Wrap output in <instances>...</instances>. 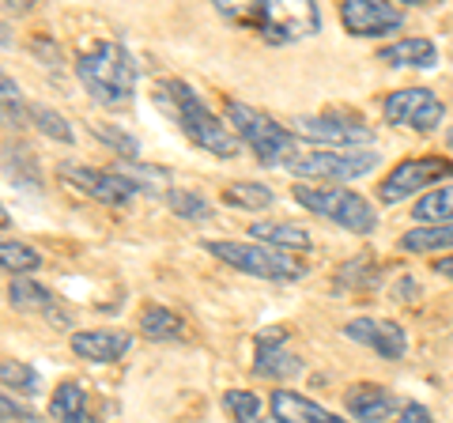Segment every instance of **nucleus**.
<instances>
[{"mask_svg": "<svg viewBox=\"0 0 453 423\" xmlns=\"http://www.w3.org/2000/svg\"><path fill=\"white\" fill-rule=\"evenodd\" d=\"M155 106L186 133L196 148H204L208 155H219V159H234L242 140L234 136V129L226 125L223 118H216L211 110L204 106V98L196 95L189 83L181 80H159L155 83Z\"/></svg>", "mask_w": 453, "mask_h": 423, "instance_id": "f257e3e1", "label": "nucleus"}, {"mask_svg": "<svg viewBox=\"0 0 453 423\" xmlns=\"http://www.w3.org/2000/svg\"><path fill=\"white\" fill-rule=\"evenodd\" d=\"M76 76L98 106H125L136 95V61L121 42H88L76 53Z\"/></svg>", "mask_w": 453, "mask_h": 423, "instance_id": "f03ea898", "label": "nucleus"}, {"mask_svg": "<svg viewBox=\"0 0 453 423\" xmlns=\"http://www.w3.org/2000/svg\"><path fill=\"white\" fill-rule=\"evenodd\" d=\"M216 12L238 27L257 31L268 46H288V42H299L321 31V12L314 4H276V0H265V4H216Z\"/></svg>", "mask_w": 453, "mask_h": 423, "instance_id": "7ed1b4c3", "label": "nucleus"}, {"mask_svg": "<svg viewBox=\"0 0 453 423\" xmlns=\"http://www.w3.org/2000/svg\"><path fill=\"white\" fill-rule=\"evenodd\" d=\"M226 125L234 129V136L253 151V159L265 163V166H291L295 151V133L283 129L276 118H268L265 110L250 106V103H238L231 98L226 103Z\"/></svg>", "mask_w": 453, "mask_h": 423, "instance_id": "20e7f679", "label": "nucleus"}, {"mask_svg": "<svg viewBox=\"0 0 453 423\" xmlns=\"http://www.w3.org/2000/svg\"><path fill=\"white\" fill-rule=\"evenodd\" d=\"M295 201H299L306 212H314V216L336 223V227H344L351 235H371L378 227V212L374 204L366 201V196L351 193V189H340V186H295Z\"/></svg>", "mask_w": 453, "mask_h": 423, "instance_id": "39448f33", "label": "nucleus"}, {"mask_svg": "<svg viewBox=\"0 0 453 423\" xmlns=\"http://www.w3.org/2000/svg\"><path fill=\"white\" fill-rule=\"evenodd\" d=\"M204 250L211 258H219L223 265L246 273V276H257V280H303L306 276V261H299L295 253H283L273 250L265 242H204Z\"/></svg>", "mask_w": 453, "mask_h": 423, "instance_id": "423d86ee", "label": "nucleus"}, {"mask_svg": "<svg viewBox=\"0 0 453 423\" xmlns=\"http://www.w3.org/2000/svg\"><path fill=\"white\" fill-rule=\"evenodd\" d=\"M291 133L310 140V144H329L333 151H363L374 144V129L359 118H348L340 110H325V114H303L291 121Z\"/></svg>", "mask_w": 453, "mask_h": 423, "instance_id": "0eeeda50", "label": "nucleus"}, {"mask_svg": "<svg viewBox=\"0 0 453 423\" xmlns=\"http://www.w3.org/2000/svg\"><path fill=\"white\" fill-rule=\"evenodd\" d=\"M374 166H378V151L371 148H363V151L318 148V151H299L288 171L299 178H318V181H356L363 174H371Z\"/></svg>", "mask_w": 453, "mask_h": 423, "instance_id": "6e6552de", "label": "nucleus"}, {"mask_svg": "<svg viewBox=\"0 0 453 423\" xmlns=\"http://www.w3.org/2000/svg\"><path fill=\"white\" fill-rule=\"evenodd\" d=\"M442 178H453V163L438 155H416V159L396 163L393 171L378 181V201L381 204H401L412 193H423L427 186H438Z\"/></svg>", "mask_w": 453, "mask_h": 423, "instance_id": "1a4fd4ad", "label": "nucleus"}, {"mask_svg": "<svg viewBox=\"0 0 453 423\" xmlns=\"http://www.w3.org/2000/svg\"><path fill=\"white\" fill-rule=\"evenodd\" d=\"M61 181L68 189H76L83 196H91L98 204H129L136 193H144V186L133 178V174H121V171H95V166H76V163H61Z\"/></svg>", "mask_w": 453, "mask_h": 423, "instance_id": "9d476101", "label": "nucleus"}, {"mask_svg": "<svg viewBox=\"0 0 453 423\" xmlns=\"http://www.w3.org/2000/svg\"><path fill=\"white\" fill-rule=\"evenodd\" d=\"M389 125L396 129H412V133H434L446 118V103L427 88H404V91H393L381 106Z\"/></svg>", "mask_w": 453, "mask_h": 423, "instance_id": "9b49d317", "label": "nucleus"}, {"mask_svg": "<svg viewBox=\"0 0 453 423\" xmlns=\"http://www.w3.org/2000/svg\"><path fill=\"white\" fill-rule=\"evenodd\" d=\"M253 374L276 378V382L303 374V359L291 351V333L283 326H268L257 333V341H253Z\"/></svg>", "mask_w": 453, "mask_h": 423, "instance_id": "f8f14e48", "label": "nucleus"}, {"mask_svg": "<svg viewBox=\"0 0 453 423\" xmlns=\"http://www.w3.org/2000/svg\"><path fill=\"white\" fill-rule=\"evenodd\" d=\"M340 23L356 38H378L396 31L404 23V12L396 4H381V0H348L340 4Z\"/></svg>", "mask_w": 453, "mask_h": 423, "instance_id": "ddd939ff", "label": "nucleus"}, {"mask_svg": "<svg viewBox=\"0 0 453 423\" xmlns=\"http://www.w3.org/2000/svg\"><path fill=\"white\" fill-rule=\"evenodd\" d=\"M344 336H351L356 344L378 351L381 359H401L408 351V333L389 318H356L344 326Z\"/></svg>", "mask_w": 453, "mask_h": 423, "instance_id": "4468645a", "label": "nucleus"}, {"mask_svg": "<svg viewBox=\"0 0 453 423\" xmlns=\"http://www.w3.org/2000/svg\"><path fill=\"white\" fill-rule=\"evenodd\" d=\"M344 408L359 423H386L389 416L404 412L401 397H396L393 389H386V386H374V382H359V386L344 389Z\"/></svg>", "mask_w": 453, "mask_h": 423, "instance_id": "2eb2a0df", "label": "nucleus"}, {"mask_svg": "<svg viewBox=\"0 0 453 423\" xmlns=\"http://www.w3.org/2000/svg\"><path fill=\"white\" fill-rule=\"evenodd\" d=\"M73 351L88 363H118L129 351L133 336L125 329H88V333H73Z\"/></svg>", "mask_w": 453, "mask_h": 423, "instance_id": "dca6fc26", "label": "nucleus"}, {"mask_svg": "<svg viewBox=\"0 0 453 423\" xmlns=\"http://www.w3.org/2000/svg\"><path fill=\"white\" fill-rule=\"evenodd\" d=\"M268 412H273L276 423H348L295 389H276L273 397H268Z\"/></svg>", "mask_w": 453, "mask_h": 423, "instance_id": "f3484780", "label": "nucleus"}, {"mask_svg": "<svg viewBox=\"0 0 453 423\" xmlns=\"http://www.w3.org/2000/svg\"><path fill=\"white\" fill-rule=\"evenodd\" d=\"M250 238L253 242H265L273 250H283V253H306L314 246V238L303 223H288V219H261V223H250Z\"/></svg>", "mask_w": 453, "mask_h": 423, "instance_id": "a211bd4d", "label": "nucleus"}, {"mask_svg": "<svg viewBox=\"0 0 453 423\" xmlns=\"http://www.w3.org/2000/svg\"><path fill=\"white\" fill-rule=\"evenodd\" d=\"M378 61L389 68H434L438 65V46L431 38H401L393 46L378 50Z\"/></svg>", "mask_w": 453, "mask_h": 423, "instance_id": "6ab92c4d", "label": "nucleus"}, {"mask_svg": "<svg viewBox=\"0 0 453 423\" xmlns=\"http://www.w3.org/2000/svg\"><path fill=\"white\" fill-rule=\"evenodd\" d=\"M50 416L57 423H95L91 416V404H88V393H83L80 382H61L50 397Z\"/></svg>", "mask_w": 453, "mask_h": 423, "instance_id": "aec40b11", "label": "nucleus"}, {"mask_svg": "<svg viewBox=\"0 0 453 423\" xmlns=\"http://www.w3.org/2000/svg\"><path fill=\"white\" fill-rule=\"evenodd\" d=\"M8 303L16 306V310H42V314H53V321H65V314L53 303V295L42 288L38 280H31V276H16V280H12Z\"/></svg>", "mask_w": 453, "mask_h": 423, "instance_id": "412c9836", "label": "nucleus"}, {"mask_svg": "<svg viewBox=\"0 0 453 423\" xmlns=\"http://www.w3.org/2000/svg\"><path fill=\"white\" fill-rule=\"evenodd\" d=\"M140 333H144L148 341H181V336H186V321L170 306L151 303V306H144V314H140Z\"/></svg>", "mask_w": 453, "mask_h": 423, "instance_id": "4be33fe9", "label": "nucleus"}, {"mask_svg": "<svg viewBox=\"0 0 453 423\" xmlns=\"http://www.w3.org/2000/svg\"><path fill=\"white\" fill-rule=\"evenodd\" d=\"M412 216L423 223V227H438V223H453V181L449 186H438L431 193H423Z\"/></svg>", "mask_w": 453, "mask_h": 423, "instance_id": "5701e85b", "label": "nucleus"}, {"mask_svg": "<svg viewBox=\"0 0 453 423\" xmlns=\"http://www.w3.org/2000/svg\"><path fill=\"white\" fill-rule=\"evenodd\" d=\"M401 250L408 253H438L453 250V223H438V227H416L401 238Z\"/></svg>", "mask_w": 453, "mask_h": 423, "instance_id": "b1692460", "label": "nucleus"}, {"mask_svg": "<svg viewBox=\"0 0 453 423\" xmlns=\"http://www.w3.org/2000/svg\"><path fill=\"white\" fill-rule=\"evenodd\" d=\"M276 196L268 186H261V181H231V186L223 189V204L231 208H246V212H257V208H268Z\"/></svg>", "mask_w": 453, "mask_h": 423, "instance_id": "393cba45", "label": "nucleus"}, {"mask_svg": "<svg viewBox=\"0 0 453 423\" xmlns=\"http://www.w3.org/2000/svg\"><path fill=\"white\" fill-rule=\"evenodd\" d=\"M223 408L234 416V423H261L265 419V408L261 397L250 389H226L223 393Z\"/></svg>", "mask_w": 453, "mask_h": 423, "instance_id": "a878e982", "label": "nucleus"}, {"mask_svg": "<svg viewBox=\"0 0 453 423\" xmlns=\"http://www.w3.org/2000/svg\"><path fill=\"white\" fill-rule=\"evenodd\" d=\"M0 382H4V393L16 389V397H35V393H38V374H35V366L16 363V359H8L4 366H0Z\"/></svg>", "mask_w": 453, "mask_h": 423, "instance_id": "bb28decb", "label": "nucleus"}, {"mask_svg": "<svg viewBox=\"0 0 453 423\" xmlns=\"http://www.w3.org/2000/svg\"><path fill=\"white\" fill-rule=\"evenodd\" d=\"M0 265H4L8 276H27L38 269L42 258H38V250H31L27 242H4L0 246Z\"/></svg>", "mask_w": 453, "mask_h": 423, "instance_id": "cd10ccee", "label": "nucleus"}, {"mask_svg": "<svg viewBox=\"0 0 453 423\" xmlns=\"http://www.w3.org/2000/svg\"><path fill=\"white\" fill-rule=\"evenodd\" d=\"M27 114H31V121L38 125V133L42 136H50V140H61V144H73L76 133H73V125H68L57 110L50 106H27Z\"/></svg>", "mask_w": 453, "mask_h": 423, "instance_id": "c85d7f7f", "label": "nucleus"}, {"mask_svg": "<svg viewBox=\"0 0 453 423\" xmlns=\"http://www.w3.org/2000/svg\"><path fill=\"white\" fill-rule=\"evenodd\" d=\"M166 204L174 208V216H181V219H193V223L211 219V204L204 201V196L189 193V189H170L166 193Z\"/></svg>", "mask_w": 453, "mask_h": 423, "instance_id": "c756f323", "label": "nucleus"}, {"mask_svg": "<svg viewBox=\"0 0 453 423\" xmlns=\"http://www.w3.org/2000/svg\"><path fill=\"white\" fill-rule=\"evenodd\" d=\"M91 133L103 140V144H110L113 151L121 155V159H133V163H140V144L136 140L125 133V129H118V125H91Z\"/></svg>", "mask_w": 453, "mask_h": 423, "instance_id": "7c9ffc66", "label": "nucleus"}, {"mask_svg": "<svg viewBox=\"0 0 453 423\" xmlns=\"http://www.w3.org/2000/svg\"><path fill=\"white\" fill-rule=\"evenodd\" d=\"M19 88H16V80L4 76V121L8 125H19Z\"/></svg>", "mask_w": 453, "mask_h": 423, "instance_id": "2f4dec72", "label": "nucleus"}, {"mask_svg": "<svg viewBox=\"0 0 453 423\" xmlns=\"http://www.w3.org/2000/svg\"><path fill=\"white\" fill-rule=\"evenodd\" d=\"M0 408H4V423H38L31 412H23V404L12 397V393H4V401H0Z\"/></svg>", "mask_w": 453, "mask_h": 423, "instance_id": "473e14b6", "label": "nucleus"}, {"mask_svg": "<svg viewBox=\"0 0 453 423\" xmlns=\"http://www.w3.org/2000/svg\"><path fill=\"white\" fill-rule=\"evenodd\" d=\"M396 423H431V412H427L423 404H412V401H408V404H404V412L396 416Z\"/></svg>", "mask_w": 453, "mask_h": 423, "instance_id": "72a5a7b5", "label": "nucleus"}, {"mask_svg": "<svg viewBox=\"0 0 453 423\" xmlns=\"http://www.w3.org/2000/svg\"><path fill=\"white\" fill-rule=\"evenodd\" d=\"M434 273L446 276V280H453V253H449V258H438V261H434Z\"/></svg>", "mask_w": 453, "mask_h": 423, "instance_id": "f704fd0d", "label": "nucleus"}, {"mask_svg": "<svg viewBox=\"0 0 453 423\" xmlns=\"http://www.w3.org/2000/svg\"><path fill=\"white\" fill-rule=\"evenodd\" d=\"M446 144L453 148V125H449V133H446Z\"/></svg>", "mask_w": 453, "mask_h": 423, "instance_id": "c9c22d12", "label": "nucleus"}]
</instances>
